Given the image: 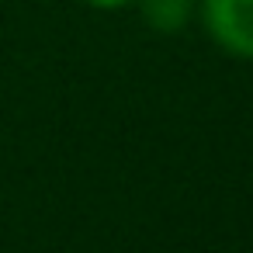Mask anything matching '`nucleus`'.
Here are the masks:
<instances>
[{
	"mask_svg": "<svg viewBox=\"0 0 253 253\" xmlns=\"http://www.w3.org/2000/svg\"><path fill=\"white\" fill-rule=\"evenodd\" d=\"M194 18L232 59H253V0H198Z\"/></svg>",
	"mask_w": 253,
	"mask_h": 253,
	"instance_id": "1",
	"label": "nucleus"
},
{
	"mask_svg": "<svg viewBox=\"0 0 253 253\" xmlns=\"http://www.w3.org/2000/svg\"><path fill=\"white\" fill-rule=\"evenodd\" d=\"M84 4L94 7V11H122V7L135 4V0H84Z\"/></svg>",
	"mask_w": 253,
	"mask_h": 253,
	"instance_id": "3",
	"label": "nucleus"
},
{
	"mask_svg": "<svg viewBox=\"0 0 253 253\" xmlns=\"http://www.w3.org/2000/svg\"><path fill=\"white\" fill-rule=\"evenodd\" d=\"M135 7L153 32L173 35V32H184L191 25L198 0H135Z\"/></svg>",
	"mask_w": 253,
	"mask_h": 253,
	"instance_id": "2",
	"label": "nucleus"
}]
</instances>
